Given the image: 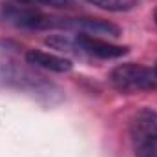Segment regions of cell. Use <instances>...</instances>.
Here are the masks:
<instances>
[{"label": "cell", "mask_w": 157, "mask_h": 157, "mask_svg": "<svg viewBox=\"0 0 157 157\" xmlns=\"http://www.w3.org/2000/svg\"><path fill=\"white\" fill-rule=\"evenodd\" d=\"M2 15L9 24L17 28H26V29H53V28L66 29V24H68V18H57V17L44 15L33 4L26 0L6 2L2 6Z\"/></svg>", "instance_id": "obj_1"}, {"label": "cell", "mask_w": 157, "mask_h": 157, "mask_svg": "<svg viewBox=\"0 0 157 157\" xmlns=\"http://www.w3.org/2000/svg\"><path fill=\"white\" fill-rule=\"evenodd\" d=\"M113 88L122 93H137V91H154L157 90V75L152 68L143 64L126 62L113 68L110 73Z\"/></svg>", "instance_id": "obj_2"}, {"label": "cell", "mask_w": 157, "mask_h": 157, "mask_svg": "<svg viewBox=\"0 0 157 157\" xmlns=\"http://www.w3.org/2000/svg\"><path fill=\"white\" fill-rule=\"evenodd\" d=\"M130 139L135 157H157V113L137 112L130 122Z\"/></svg>", "instance_id": "obj_3"}, {"label": "cell", "mask_w": 157, "mask_h": 157, "mask_svg": "<svg viewBox=\"0 0 157 157\" xmlns=\"http://www.w3.org/2000/svg\"><path fill=\"white\" fill-rule=\"evenodd\" d=\"M78 53H86L97 59H117L128 53V48L112 44L108 40L97 39V37H90V35H77L75 37Z\"/></svg>", "instance_id": "obj_4"}, {"label": "cell", "mask_w": 157, "mask_h": 157, "mask_svg": "<svg viewBox=\"0 0 157 157\" xmlns=\"http://www.w3.org/2000/svg\"><path fill=\"white\" fill-rule=\"evenodd\" d=\"M68 29H78L90 37H119L121 28L102 18H68Z\"/></svg>", "instance_id": "obj_5"}, {"label": "cell", "mask_w": 157, "mask_h": 157, "mask_svg": "<svg viewBox=\"0 0 157 157\" xmlns=\"http://www.w3.org/2000/svg\"><path fill=\"white\" fill-rule=\"evenodd\" d=\"M26 60L31 66L49 70V71H57V73H64V71H70L73 68L71 60H68L64 57H59V55H53V53L40 51V49H29L26 53Z\"/></svg>", "instance_id": "obj_6"}, {"label": "cell", "mask_w": 157, "mask_h": 157, "mask_svg": "<svg viewBox=\"0 0 157 157\" xmlns=\"http://www.w3.org/2000/svg\"><path fill=\"white\" fill-rule=\"evenodd\" d=\"M88 4H93L106 11H132L139 6L141 0H86Z\"/></svg>", "instance_id": "obj_7"}, {"label": "cell", "mask_w": 157, "mask_h": 157, "mask_svg": "<svg viewBox=\"0 0 157 157\" xmlns=\"http://www.w3.org/2000/svg\"><path fill=\"white\" fill-rule=\"evenodd\" d=\"M46 44L59 49V51H77L75 37H68V35H53V37L46 39Z\"/></svg>", "instance_id": "obj_8"}, {"label": "cell", "mask_w": 157, "mask_h": 157, "mask_svg": "<svg viewBox=\"0 0 157 157\" xmlns=\"http://www.w3.org/2000/svg\"><path fill=\"white\" fill-rule=\"evenodd\" d=\"M33 6H46L53 9H71L75 6V0H26Z\"/></svg>", "instance_id": "obj_9"}, {"label": "cell", "mask_w": 157, "mask_h": 157, "mask_svg": "<svg viewBox=\"0 0 157 157\" xmlns=\"http://www.w3.org/2000/svg\"><path fill=\"white\" fill-rule=\"evenodd\" d=\"M154 18H155V24H157V9H155V13H154Z\"/></svg>", "instance_id": "obj_10"}, {"label": "cell", "mask_w": 157, "mask_h": 157, "mask_svg": "<svg viewBox=\"0 0 157 157\" xmlns=\"http://www.w3.org/2000/svg\"><path fill=\"white\" fill-rule=\"evenodd\" d=\"M154 71H155V75H157V64H155V68H154Z\"/></svg>", "instance_id": "obj_11"}]
</instances>
